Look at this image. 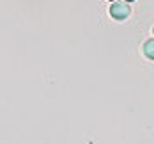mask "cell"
<instances>
[{"label":"cell","mask_w":154,"mask_h":144,"mask_svg":"<svg viewBox=\"0 0 154 144\" xmlns=\"http://www.w3.org/2000/svg\"><path fill=\"white\" fill-rule=\"evenodd\" d=\"M110 14L115 20H126L129 16V5L126 2H113L110 5Z\"/></svg>","instance_id":"obj_1"},{"label":"cell","mask_w":154,"mask_h":144,"mask_svg":"<svg viewBox=\"0 0 154 144\" xmlns=\"http://www.w3.org/2000/svg\"><path fill=\"white\" fill-rule=\"evenodd\" d=\"M143 53H145V57L147 59H154V39H149L145 45H143Z\"/></svg>","instance_id":"obj_2"},{"label":"cell","mask_w":154,"mask_h":144,"mask_svg":"<svg viewBox=\"0 0 154 144\" xmlns=\"http://www.w3.org/2000/svg\"><path fill=\"white\" fill-rule=\"evenodd\" d=\"M124 2H135V0H124Z\"/></svg>","instance_id":"obj_3"},{"label":"cell","mask_w":154,"mask_h":144,"mask_svg":"<svg viewBox=\"0 0 154 144\" xmlns=\"http://www.w3.org/2000/svg\"><path fill=\"white\" fill-rule=\"evenodd\" d=\"M110 2H113V0H110Z\"/></svg>","instance_id":"obj_4"}]
</instances>
